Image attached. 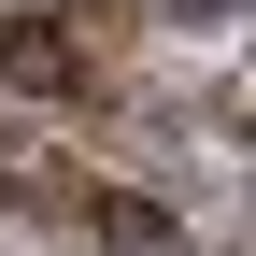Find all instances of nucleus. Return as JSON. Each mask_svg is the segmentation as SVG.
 Segmentation results:
<instances>
[{
	"mask_svg": "<svg viewBox=\"0 0 256 256\" xmlns=\"http://www.w3.org/2000/svg\"><path fill=\"white\" fill-rule=\"evenodd\" d=\"M171 28H242V0H171Z\"/></svg>",
	"mask_w": 256,
	"mask_h": 256,
	"instance_id": "7ed1b4c3",
	"label": "nucleus"
},
{
	"mask_svg": "<svg viewBox=\"0 0 256 256\" xmlns=\"http://www.w3.org/2000/svg\"><path fill=\"white\" fill-rule=\"evenodd\" d=\"M57 200H72V171H57V156L0 114V214H57Z\"/></svg>",
	"mask_w": 256,
	"mask_h": 256,
	"instance_id": "f03ea898",
	"label": "nucleus"
},
{
	"mask_svg": "<svg viewBox=\"0 0 256 256\" xmlns=\"http://www.w3.org/2000/svg\"><path fill=\"white\" fill-rule=\"evenodd\" d=\"M100 0H0V86H28V100H86L100 86Z\"/></svg>",
	"mask_w": 256,
	"mask_h": 256,
	"instance_id": "f257e3e1",
	"label": "nucleus"
}]
</instances>
